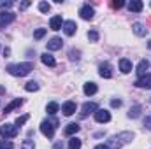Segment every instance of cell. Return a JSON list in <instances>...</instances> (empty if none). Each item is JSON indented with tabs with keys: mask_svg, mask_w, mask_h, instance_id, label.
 Wrapping results in <instances>:
<instances>
[{
	"mask_svg": "<svg viewBox=\"0 0 151 149\" xmlns=\"http://www.w3.org/2000/svg\"><path fill=\"white\" fill-rule=\"evenodd\" d=\"M116 139H118L121 144H127V142H130V140L134 139V133H130V132H123V133L116 135Z\"/></svg>",
	"mask_w": 151,
	"mask_h": 149,
	"instance_id": "7402d4cb",
	"label": "cell"
},
{
	"mask_svg": "<svg viewBox=\"0 0 151 149\" xmlns=\"http://www.w3.org/2000/svg\"><path fill=\"white\" fill-rule=\"evenodd\" d=\"M135 86L137 88H146V90H151V74H146L142 77H139L135 81Z\"/></svg>",
	"mask_w": 151,
	"mask_h": 149,
	"instance_id": "ba28073f",
	"label": "cell"
},
{
	"mask_svg": "<svg viewBox=\"0 0 151 149\" xmlns=\"http://www.w3.org/2000/svg\"><path fill=\"white\" fill-rule=\"evenodd\" d=\"M49 9H51V5H49L47 2H39V11H40V12H47Z\"/></svg>",
	"mask_w": 151,
	"mask_h": 149,
	"instance_id": "f546056e",
	"label": "cell"
},
{
	"mask_svg": "<svg viewBox=\"0 0 151 149\" xmlns=\"http://www.w3.org/2000/svg\"><path fill=\"white\" fill-rule=\"evenodd\" d=\"M141 111H142L141 105H134V107H130V111H128V117H132V119L139 117V116H141Z\"/></svg>",
	"mask_w": 151,
	"mask_h": 149,
	"instance_id": "603a6c76",
	"label": "cell"
},
{
	"mask_svg": "<svg viewBox=\"0 0 151 149\" xmlns=\"http://www.w3.org/2000/svg\"><path fill=\"white\" fill-rule=\"evenodd\" d=\"M11 75H16V77H25L34 70V63L32 62H25V63H16V65H7L5 69Z\"/></svg>",
	"mask_w": 151,
	"mask_h": 149,
	"instance_id": "6da1fadb",
	"label": "cell"
},
{
	"mask_svg": "<svg viewBox=\"0 0 151 149\" xmlns=\"http://www.w3.org/2000/svg\"><path fill=\"white\" fill-rule=\"evenodd\" d=\"M97 111H99V107H97V104H95V102H86V104L81 107L79 116H81V117H88L90 114H95Z\"/></svg>",
	"mask_w": 151,
	"mask_h": 149,
	"instance_id": "5b68a950",
	"label": "cell"
},
{
	"mask_svg": "<svg viewBox=\"0 0 151 149\" xmlns=\"http://www.w3.org/2000/svg\"><path fill=\"white\" fill-rule=\"evenodd\" d=\"M69 56H70V60H79V51H74V49H72V51L69 53Z\"/></svg>",
	"mask_w": 151,
	"mask_h": 149,
	"instance_id": "d590c367",
	"label": "cell"
},
{
	"mask_svg": "<svg viewBox=\"0 0 151 149\" xmlns=\"http://www.w3.org/2000/svg\"><path fill=\"white\" fill-rule=\"evenodd\" d=\"M12 2L11 0H0V9H11Z\"/></svg>",
	"mask_w": 151,
	"mask_h": 149,
	"instance_id": "836d02e7",
	"label": "cell"
},
{
	"mask_svg": "<svg viewBox=\"0 0 151 149\" xmlns=\"http://www.w3.org/2000/svg\"><path fill=\"white\" fill-rule=\"evenodd\" d=\"M40 60H42V63H44V65H47V67H55V65H56L55 56H53V54H49V53L40 54Z\"/></svg>",
	"mask_w": 151,
	"mask_h": 149,
	"instance_id": "e0dca14e",
	"label": "cell"
},
{
	"mask_svg": "<svg viewBox=\"0 0 151 149\" xmlns=\"http://www.w3.org/2000/svg\"><path fill=\"white\" fill-rule=\"evenodd\" d=\"M35 148V142L32 140V139H27V140H23V144H21V149H34Z\"/></svg>",
	"mask_w": 151,
	"mask_h": 149,
	"instance_id": "83f0119b",
	"label": "cell"
},
{
	"mask_svg": "<svg viewBox=\"0 0 151 149\" xmlns=\"http://www.w3.org/2000/svg\"><path fill=\"white\" fill-rule=\"evenodd\" d=\"M132 30H134V34L139 35V37H144V35L148 34V28H146L142 23H134V25H132Z\"/></svg>",
	"mask_w": 151,
	"mask_h": 149,
	"instance_id": "9a60e30c",
	"label": "cell"
},
{
	"mask_svg": "<svg viewBox=\"0 0 151 149\" xmlns=\"http://www.w3.org/2000/svg\"><path fill=\"white\" fill-rule=\"evenodd\" d=\"M83 90H84V95H88V97H90V95H95V93L99 91V88H97L95 82H86Z\"/></svg>",
	"mask_w": 151,
	"mask_h": 149,
	"instance_id": "ffe728a7",
	"label": "cell"
},
{
	"mask_svg": "<svg viewBox=\"0 0 151 149\" xmlns=\"http://www.w3.org/2000/svg\"><path fill=\"white\" fill-rule=\"evenodd\" d=\"M28 117H30L28 114H23V116H19V117L16 119V123H14V125H16V126H23V125L28 121Z\"/></svg>",
	"mask_w": 151,
	"mask_h": 149,
	"instance_id": "4316f807",
	"label": "cell"
},
{
	"mask_svg": "<svg viewBox=\"0 0 151 149\" xmlns=\"http://www.w3.org/2000/svg\"><path fill=\"white\" fill-rule=\"evenodd\" d=\"M69 149H81V140L76 139V137H72V139L69 140Z\"/></svg>",
	"mask_w": 151,
	"mask_h": 149,
	"instance_id": "d4e9b609",
	"label": "cell"
},
{
	"mask_svg": "<svg viewBox=\"0 0 151 149\" xmlns=\"http://www.w3.org/2000/svg\"><path fill=\"white\" fill-rule=\"evenodd\" d=\"M144 128L151 130V116H146V117H144Z\"/></svg>",
	"mask_w": 151,
	"mask_h": 149,
	"instance_id": "e575fe53",
	"label": "cell"
},
{
	"mask_svg": "<svg viewBox=\"0 0 151 149\" xmlns=\"http://www.w3.org/2000/svg\"><path fill=\"white\" fill-rule=\"evenodd\" d=\"M46 32H47L46 28H37V30L34 32V39H35V40H39V39H42L44 35H46Z\"/></svg>",
	"mask_w": 151,
	"mask_h": 149,
	"instance_id": "f1b7e54d",
	"label": "cell"
},
{
	"mask_svg": "<svg viewBox=\"0 0 151 149\" xmlns=\"http://www.w3.org/2000/svg\"><path fill=\"white\" fill-rule=\"evenodd\" d=\"M62 46H63V40L60 37H53L47 40V49L49 51H58V49H62Z\"/></svg>",
	"mask_w": 151,
	"mask_h": 149,
	"instance_id": "9c48e42d",
	"label": "cell"
},
{
	"mask_svg": "<svg viewBox=\"0 0 151 149\" xmlns=\"http://www.w3.org/2000/svg\"><path fill=\"white\" fill-rule=\"evenodd\" d=\"M28 5H30V2H28V0H27V2H21V4H19V9H21V11H25Z\"/></svg>",
	"mask_w": 151,
	"mask_h": 149,
	"instance_id": "8d00e7d4",
	"label": "cell"
},
{
	"mask_svg": "<svg viewBox=\"0 0 151 149\" xmlns=\"http://www.w3.org/2000/svg\"><path fill=\"white\" fill-rule=\"evenodd\" d=\"M95 121L97 123H109L111 121V112L106 109H99L95 112Z\"/></svg>",
	"mask_w": 151,
	"mask_h": 149,
	"instance_id": "8992f818",
	"label": "cell"
},
{
	"mask_svg": "<svg viewBox=\"0 0 151 149\" xmlns=\"http://www.w3.org/2000/svg\"><path fill=\"white\" fill-rule=\"evenodd\" d=\"M18 135V126L16 125H11V123H5L0 126V137L2 139H14Z\"/></svg>",
	"mask_w": 151,
	"mask_h": 149,
	"instance_id": "3957f363",
	"label": "cell"
},
{
	"mask_svg": "<svg viewBox=\"0 0 151 149\" xmlns=\"http://www.w3.org/2000/svg\"><path fill=\"white\" fill-rule=\"evenodd\" d=\"M148 47H150V49H151V40H150V42H148Z\"/></svg>",
	"mask_w": 151,
	"mask_h": 149,
	"instance_id": "ab89813d",
	"label": "cell"
},
{
	"mask_svg": "<svg viewBox=\"0 0 151 149\" xmlns=\"http://www.w3.org/2000/svg\"><path fill=\"white\" fill-rule=\"evenodd\" d=\"M56 125H58V121L56 119H53V121H42L40 123V132H42V135L44 137H47V139H53L55 137V128H56Z\"/></svg>",
	"mask_w": 151,
	"mask_h": 149,
	"instance_id": "7a4b0ae2",
	"label": "cell"
},
{
	"mask_svg": "<svg viewBox=\"0 0 151 149\" xmlns=\"http://www.w3.org/2000/svg\"><path fill=\"white\" fill-rule=\"evenodd\" d=\"M76 30H77L76 21H65V23H63V32H65V35L72 37V35L76 34Z\"/></svg>",
	"mask_w": 151,
	"mask_h": 149,
	"instance_id": "8fae6325",
	"label": "cell"
},
{
	"mask_svg": "<svg viewBox=\"0 0 151 149\" xmlns=\"http://www.w3.org/2000/svg\"><path fill=\"white\" fill-rule=\"evenodd\" d=\"M79 16H81L83 19H91V18L95 16V11H93V7H90L88 4H84V5L79 9Z\"/></svg>",
	"mask_w": 151,
	"mask_h": 149,
	"instance_id": "52a82bcc",
	"label": "cell"
},
{
	"mask_svg": "<svg viewBox=\"0 0 151 149\" xmlns=\"http://www.w3.org/2000/svg\"><path fill=\"white\" fill-rule=\"evenodd\" d=\"M119 70H121L123 74L132 72V62L127 60V58H121V60H119Z\"/></svg>",
	"mask_w": 151,
	"mask_h": 149,
	"instance_id": "ac0fdd59",
	"label": "cell"
},
{
	"mask_svg": "<svg viewBox=\"0 0 151 149\" xmlns=\"http://www.w3.org/2000/svg\"><path fill=\"white\" fill-rule=\"evenodd\" d=\"M62 27H63V19H62V16H53L51 21H49V28H51V30H60Z\"/></svg>",
	"mask_w": 151,
	"mask_h": 149,
	"instance_id": "5bb4252c",
	"label": "cell"
},
{
	"mask_svg": "<svg viewBox=\"0 0 151 149\" xmlns=\"http://www.w3.org/2000/svg\"><path fill=\"white\" fill-rule=\"evenodd\" d=\"M21 104H23V100H21V98H16V100H12L9 105H5V109H4V114H9L11 111H14L16 107H19Z\"/></svg>",
	"mask_w": 151,
	"mask_h": 149,
	"instance_id": "44dd1931",
	"label": "cell"
},
{
	"mask_svg": "<svg viewBox=\"0 0 151 149\" xmlns=\"http://www.w3.org/2000/svg\"><path fill=\"white\" fill-rule=\"evenodd\" d=\"M111 105H113V107H121V100H119V98H118V100H113Z\"/></svg>",
	"mask_w": 151,
	"mask_h": 149,
	"instance_id": "74e56055",
	"label": "cell"
},
{
	"mask_svg": "<svg viewBox=\"0 0 151 149\" xmlns=\"http://www.w3.org/2000/svg\"><path fill=\"white\" fill-rule=\"evenodd\" d=\"M62 112H63L65 116H72V114L76 112V102H72V100L65 102V104L62 105Z\"/></svg>",
	"mask_w": 151,
	"mask_h": 149,
	"instance_id": "4fadbf2b",
	"label": "cell"
},
{
	"mask_svg": "<svg viewBox=\"0 0 151 149\" xmlns=\"http://www.w3.org/2000/svg\"><path fill=\"white\" fill-rule=\"evenodd\" d=\"M144 9V4L141 2V0H132L130 4H128V11L130 12H141Z\"/></svg>",
	"mask_w": 151,
	"mask_h": 149,
	"instance_id": "2e32d148",
	"label": "cell"
},
{
	"mask_svg": "<svg viewBox=\"0 0 151 149\" xmlns=\"http://www.w3.org/2000/svg\"><path fill=\"white\" fill-rule=\"evenodd\" d=\"M95 149H109L107 144H99V146H95Z\"/></svg>",
	"mask_w": 151,
	"mask_h": 149,
	"instance_id": "f35d334b",
	"label": "cell"
},
{
	"mask_svg": "<svg viewBox=\"0 0 151 149\" xmlns=\"http://www.w3.org/2000/svg\"><path fill=\"white\" fill-rule=\"evenodd\" d=\"M0 149H14V146L9 140H0Z\"/></svg>",
	"mask_w": 151,
	"mask_h": 149,
	"instance_id": "4dcf8cb0",
	"label": "cell"
},
{
	"mask_svg": "<svg viewBox=\"0 0 151 149\" xmlns=\"http://www.w3.org/2000/svg\"><path fill=\"white\" fill-rule=\"evenodd\" d=\"M88 39H90L91 42H97V40H99V32H95V30L88 32Z\"/></svg>",
	"mask_w": 151,
	"mask_h": 149,
	"instance_id": "d6a6232c",
	"label": "cell"
},
{
	"mask_svg": "<svg viewBox=\"0 0 151 149\" xmlns=\"http://www.w3.org/2000/svg\"><path fill=\"white\" fill-rule=\"evenodd\" d=\"M148 69H150V62H148V60H141L135 72L139 74V77H142V75H146V70H148Z\"/></svg>",
	"mask_w": 151,
	"mask_h": 149,
	"instance_id": "d6986e66",
	"label": "cell"
},
{
	"mask_svg": "<svg viewBox=\"0 0 151 149\" xmlns=\"http://www.w3.org/2000/svg\"><path fill=\"white\" fill-rule=\"evenodd\" d=\"M123 5H125L123 0H113V2H111V7H113V9H121Z\"/></svg>",
	"mask_w": 151,
	"mask_h": 149,
	"instance_id": "1f68e13d",
	"label": "cell"
},
{
	"mask_svg": "<svg viewBox=\"0 0 151 149\" xmlns=\"http://www.w3.org/2000/svg\"><path fill=\"white\" fill-rule=\"evenodd\" d=\"M58 109H60V105H58L56 102H49V104H47V107H46V111H47L49 116H55V114L58 112Z\"/></svg>",
	"mask_w": 151,
	"mask_h": 149,
	"instance_id": "cb8c5ba5",
	"label": "cell"
},
{
	"mask_svg": "<svg viewBox=\"0 0 151 149\" xmlns=\"http://www.w3.org/2000/svg\"><path fill=\"white\" fill-rule=\"evenodd\" d=\"M81 130V126L77 125V123H69L67 126H65V130H63V133L67 135V137H72V135H76L77 132Z\"/></svg>",
	"mask_w": 151,
	"mask_h": 149,
	"instance_id": "7c38bea8",
	"label": "cell"
},
{
	"mask_svg": "<svg viewBox=\"0 0 151 149\" xmlns=\"http://www.w3.org/2000/svg\"><path fill=\"white\" fill-rule=\"evenodd\" d=\"M99 74H100V77H104V79H111V77H113V69H111V65H109V63H102V65L99 67Z\"/></svg>",
	"mask_w": 151,
	"mask_h": 149,
	"instance_id": "30bf717a",
	"label": "cell"
},
{
	"mask_svg": "<svg viewBox=\"0 0 151 149\" xmlns=\"http://www.w3.org/2000/svg\"><path fill=\"white\" fill-rule=\"evenodd\" d=\"M25 90H27V91H30V93H32V91H37L39 84L35 82V81H30V82H27V84H25Z\"/></svg>",
	"mask_w": 151,
	"mask_h": 149,
	"instance_id": "484cf974",
	"label": "cell"
},
{
	"mask_svg": "<svg viewBox=\"0 0 151 149\" xmlns=\"http://www.w3.org/2000/svg\"><path fill=\"white\" fill-rule=\"evenodd\" d=\"M14 19H16V14H14V12H11V11L0 12V28H5V27L11 25Z\"/></svg>",
	"mask_w": 151,
	"mask_h": 149,
	"instance_id": "277c9868",
	"label": "cell"
}]
</instances>
